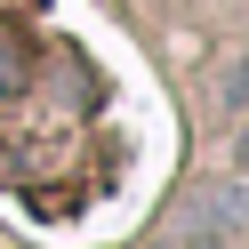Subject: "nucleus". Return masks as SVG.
Here are the masks:
<instances>
[{"mask_svg":"<svg viewBox=\"0 0 249 249\" xmlns=\"http://www.w3.org/2000/svg\"><path fill=\"white\" fill-rule=\"evenodd\" d=\"M225 105H233V113H249V56H233V72H225Z\"/></svg>","mask_w":249,"mask_h":249,"instance_id":"nucleus-1","label":"nucleus"},{"mask_svg":"<svg viewBox=\"0 0 249 249\" xmlns=\"http://www.w3.org/2000/svg\"><path fill=\"white\" fill-rule=\"evenodd\" d=\"M233 153H241V169H249V129H241V145H233Z\"/></svg>","mask_w":249,"mask_h":249,"instance_id":"nucleus-2","label":"nucleus"}]
</instances>
